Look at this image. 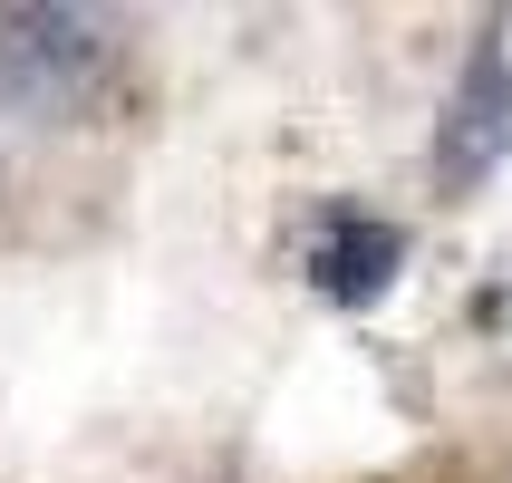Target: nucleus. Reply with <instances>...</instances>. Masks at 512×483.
Here are the masks:
<instances>
[{
	"instance_id": "nucleus-1",
	"label": "nucleus",
	"mask_w": 512,
	"mask_h": 483,
	"mask_svg": "<svg viewBox=\"0 0 512 483\" xmlns=\"http://www.w3.org/2000/svg\"><path fill=\"white\" fill-rule=\"evenodd\" d=\"M97 58H107V39H97L87 10H0V78L39 107L78 97L97 78Z\"/></svg>"
},
{
	"instance_id": "nucleus-2",
	"label": "nucleus",
	"mask_w": 512,
	"mask_h": 483,
	"mask_svg": "<svg viewBox=\"0 0 512 483\" xmlns=\"http://www.w3.org/2000/svg\"><path fill=\"white\" fill-rule=\"evenodd\" d=\"M503 155H512V58H503V39H484V49L464 58V87H455L445 136H435V165L455 174V184H474Z\"/></svg>"
},
{
	"instance_id": "nucleus-3",
	"label": "nucleus",
	"mask_w": 512,
	"mask_h": 483,
	"mask_svg": "<svg viewBox=\"0 0 512 483\" xmlns=\"http://www.w3.org/2000/svg\"><path fill=\"white\" fill-rule=\"evenodd\" d=\"M397 261H406V242H397L387 223H358V213H339V223L319 232L310 271H319V290H329V300H348V310H358V300H377V290L397 281Z\"/></svg>"
}]
</instances>
